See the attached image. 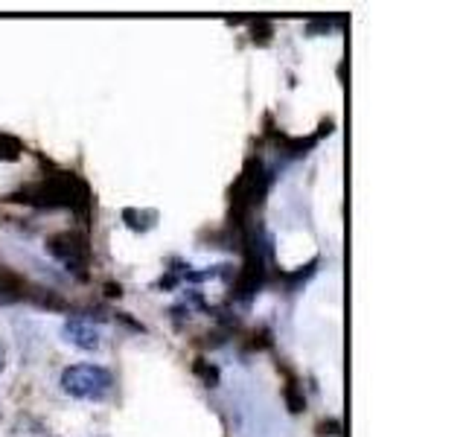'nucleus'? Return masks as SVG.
<instances>
[{
  "label": "nucleus",
  "instance_id": "5",
  "mask_svg": "<svg viewBox=\"0 0 466 437\" xmlns=\"http://www.w3.org/2000/svg\"><path fill=\"white\" fill-rule=\"evenodd\" d=\"M15 434L18 437H53L47 429L41 426L38 420H33V417H21L18 420V426H15Z\"/></svg>",
  "mask_w": 466,
  "mask_h": 437
},
{
  "label": "nucleus",
  "instance_id": "6",
  "mask_svg": "<svg viewBox=\"0 0 466 437\" xmlns=\"http://www.w3.org/2000/svg\"><path fill=\"white\" fill-rule=\"evenodd\" d=\"M24 152V146L18 137L12 135H0V160H18V155Z\"/></svg>",
  "mask_w": 466,
  "mask_h": 437
},
{
  "label": "nucleus",
  "instance_id": "3",
  "mask_svg": "<svg viewBox=\"0 0 466 437\" xmlns=\"http://www.w3.org/2000/svg\"><path fill=\"white\" fill-rule=\"evenodd\" d=\"M47 251L53 254V259H58L62 266L76 274L79 280L87 277V266H91V248H87V239L79 237V233H56V237L47 239Z\"/></svg>",
  "mask_w": 466,
  "mask_h": 437
},
{
  "label": "nucleus",
  "instance_id": "4",
  "mask_svg": "<svg viewBox=\"0 0 466 437\" xmlns=\"http://www.w3.org/2000/svg\"><path fill=\"white\" fill-rule=\"evenodd\" d=\"M62 339L70 347L91 353V350L102 347V324L94 320V315H70L62 324Z\"/></svg>",
  "mask_w": 466,
  "mask_h": 437
},
{
  "label": "nucleus",
  "instance_id": "7",
  "mask_svg": "<svg viewBox=\"0 0 466 437\" xmlns=\"http://www.w3.org/2000/svg\"><path fill=\"white\" fill-rule=\"evenodd\" d=\"M196 373L204 376V382H208V388H216V382H218V371H216V368H208V361H204V359L196 361Z\"/></svg>",
  "mask_w": 466,
  "mask_h": 437
},
{
  "label": "nucleus",
  "instance_id": "1",
  "mask_svg": "<svg viewBox=\"0 0 466 437\" xmlns=\"http://www.w3.org/2000/svg\"><path fill=\"white\" fill-rule=\"evenodd\" d=\"M21 196L41 208H70L82 218L87 216V204H91V193L87 187L76 178V172H58L44 178L38 184H29L21 189Z\"/></svg>",
  "mask_w": 466,
  "mask_h": 437
},
{
  "label": "nucleus",
  "instance_id": "2",
  "mask_svg": "<svg viewBox=\"0 0 466 437\" xmlns=\"http://www.w3.org/2000/svg\"><path fill=\"white\" fill-rule=\"evenodd\" d=\"M58 385H62V391L73 400L99 402L111 393L114 376L108 368H102V364H70V368L62 371Z\"/></svg>",
  "mask_w": 466,
  "mask_h": 437
},
{
  "label": "nucleus",
  "instance_id": "8",
  "mask_svg": "<svg viewBox=\"0 0 466 437\" xmlns=\"http://www.w3.org/2000/svg\"><path fill=\"white\" fill-rule=\"evenodd\" d=\"M6 368V347H4V341H0V371Z\"/></svg>",
  "mask_w": 466,
  "mask_h": 437
}]
</instances>
